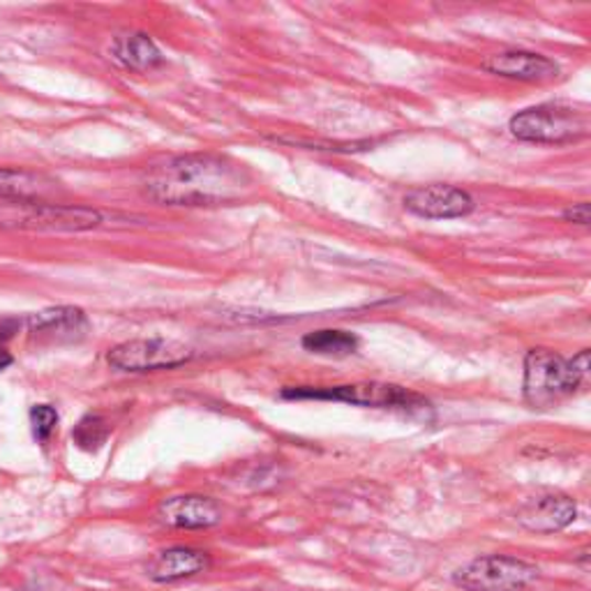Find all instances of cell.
<instances>
[{
	"label": "cell",
	"mask_w": 591,
	"mask_h": 591,
	"mask_svg": "<svg viewBox=\"0 0 591 591\" xmlns=\"http://www.w3.org/2000/svg\"><path fill=\"white\" fill-rule=\"evenodd\" d=\"M563 219L573 222V225H582V227L589 225V204L580 202V204H573L571 208H566Z\"/></svg>",
	"instance_id": "cell-19"
},
{
	"label": "cell",
	"mask_w": 591,
	"mask_h": 591,
	"mask_svg": "<svg viewBox=\"0 0 591 591\" xmlns=\"http://www.w3.org/2000/svg\"><path fill=\"white\" fill-rule=\"evenodd\" d=\"M151 200L169 206H217L238 202L252 187L240 164L222 155H179L146 174Z\"/></svg>",
	"instance_id": "cell-1"
},
{
	"label": "cell",
	"mask_w": 591,
	"mask_h": 591,
	"mask_svg": "<svg viewBox=\"0 0 591 591\" xmlns=\"http://www.w3.org/2000/svg\"><path fill=\"white\" fill-rule=\"evenodd\" d=\"M515 139L531 143H573L589 135L591 114L578 103H546L515 114L508 122Z\"/></svg>",
	"instance_id": "cell-3"
},
{
	"label": "cell",
	"mask_w": 591,
	"mask_h": 591,
	"mask_svg": "<svg viewBox=\"0 0 591 591\" xmlns=\"http://www.w3.org/2000/svg\"><path fill=\"white\" fill-rule=\"evenodd\" d=\"M538 566L508 557L487 555L470 561L455 573V584L464 591H525L538 580Z\"/></svg>",
	"instance_id": "cell-5"
},
{
	"label": "cell",
	"mask_w": 591,
	"mask_h": 591,
	"mask_svg": "<svg viewBox=\"0 0 591 591\" xmlns=\"http://www.w3.org/2000/svg\"><path fill=\"white\" fill-rule=\"evenodd\" d=\"M158 520L176 529H208L222 520V511L208 497L183 495L164 499L158 506Z\"/></svg>",
	"instance_id": "cell-11"
},
{
	"label": "cell",
	"mask_w": 591,
	"mask_h": 591,
	"mask_svg": "<svg viewBox=\"0 0 591 591\" xmlns=\"http://www.w3.org/2000/svg\"><path fill=\"white\" fill-rule=\"evenodd\" d=\"M52 190L54 183L42 174H35V171L0 166V200H12L35 206Z\"/></svg>",
	"instance_id": "cell-14"
},
{
	"label": "cell",
	"mask_w": 591,
	"mask_h": 591,
	"mask_svg": "<svg viewBox=\"0 0 591 591\" xmlns=\"http://www.w3.org/2000/svg\"><path fill=\"white\" fill-rule=\"evenodd\" d=\"M208 569V555L192 548H171L158 552L148 563V578L155 582H176L200 576Z\"/></svg>",
	"instance_id": "cell-12"
},
{
	"label": "cell",
	"mask_w": 591,
	"mask_h": 591,
	"mask_svg": "<svg viewBox=\"0 0 591 591\" xmlns=\"http://www.w3.org/2000/svg\"><path fill=\"white\" fill-rule=\"evenodd\" d=\"M481 67L490 74H497L504 79H520V82H548L559 74V65L548 56L534 52H499L483 58Z\"/></svg>",
	"instance_id": "cell-10"
},
{
	"label": "cell",
	"mask_w": 591,
	"mask_h": 591,
	"mask_svg": "<svg viewBox=\"0 0 591 591\" xmlns=\"http://www.w3.org/2000/svg\"><path fill=\"white\" fill-rule=\"evenodd\" d=\"M474 200L470 192L455 185L432 183L426 187H416L405 196V208L418 217L428 219H453L464 217L474 211Z\"/></svg>",
	"instance_id": "cell-8"
},
{
	"label": "cell",
	"mask_w": 591,
	"mask_h": 591,
	"mask_svg": "<svg viewBox=\"0 0 591 591\" xmlns=\"http://www.w3.org/2000/svg\"><path fill=\"white\" fill-rule=\"evenodd\" d=\"M10 365H12V354L6 347H0V369H6Z\"/></svg>",
	"instance_id": "cell-21"
},
{
	"label": "cell",
	"mask_w": 591,
	"mask_h": 591,
	"mask_svg": "<svg viewBox=\"0 0 591 591\" xmlns=\"http://www.w3.org/2000/svg\"><path fill=\"white\" fill-rule=\"evenodd\" d=\"M578 515L576 502L557 490H538L515 508V520L534 534H555L569 527Z\"/></svg>",
	"instance_id": "cell-7"
},
{
	"label": "cell",
	"mask_w": 591,
	"mask_h": 591,
	"mask_svg": "<svg viewBox=\"0 0 591 591\" xmlns=\"http://www.w3.org/2000/svg\"><path fill=\"white\" fill-rule=\"evenodd\" d=\"M19 322H14V319H3V322H0V337H10L14 331H17Z\"/></svg>",
	"instance_id": "cell-20"
},
{
	"label": "cell",
	"mask_w": 591,
	"mask_h": 591,
	"mask_svg": "<svg viewBox=\"0 0 591 591\" xmlns=\"http://www.w3.org/2000/svg\"><path fill=\"white\" fill-rule=\"evenodd\" d=\"M31 426L37 441H46L58 428V411L49 405H37L31 409Z\"/></svg>",
	"instance_id": "cell-18"
},
{
	"label": "cell",
	"mask_w": 591,
	"mask_h": 591,
	"mask_svg": "<svg viewBox=\"0 0 591 591\" xmlns=\"http://www.w3.org/2000/svg\"><path fill=\"white\" fill-rule=\"evenodd\" d=\"M303 347L322 356H350L358 350V337L350 331H314L303 337Z\"/></svg>",
	"instance_id": "cell-16"
},
{
	"label": "cell",
	"mask_w": 591,
	"mask_h": 591,
	"mask_svg": "<svg viewBox=\"0 0 591 591\" xmlns=\"http://www.w3.org/2000/svg\"><path fill=\"white\" fill-rule=\"evenodd\" d=\"M31 333L52 335L56 340H77L88 331V319L79 308H52L26 319Z\"/></svg>",
	"instance_id": "cell-13"
},
{
	"label": "cell",
	"mask_w": 591,
	"mask_h": 591,
	"mask_svg": "<svg viewBox=\"0 0 591 591\" xmlns=\"http://www.w3.org/2000/svg\"><path fill=\"white\" fill-rule=\"evenodd\" d=\"M109 365L120 373H153V369H171L192 361V350L181 342L164 337L130 340L116 344L107 356Z\"/></svg>",
	"instance_id": "cell-6"
},
{
	"label": "cell",
	"mask_w": 591,
	"mask_h": 591,
	"mask_svg": "<svg viewBox=\"0 0 591 591\" xmlns=\"http://www.w3.org/2000/svg\"><path fill=\"white\" fill-rule=\"evenodd\" d=\"M103 225V215L86 206L67 204H35L21 219V227L40 232H88Z\"/></svg>",
	"instance_id": "cell-9"
},
{
	"label": "cell",
	"mask_w": 591,
	"mask_h": 591,
	"mask_svg": "<svg viewBox=\"0 0 591 591\" xmlns=\"http://www.w3.org/2000/svg\"><path fill=\"white\" fill-rule=\"evenodd\" d=\"M282 396L289 400H335L358 407L373 409H398V411H423L430 402L418 396V393L396 386V384H379V382H361V384H344V386H324V388H287Z\"/></svg>",
	"instance_id": "cell-4"
},
{
	"label": "cell",
	"mask_w": 591,
	"mask_h": 591,
	"mask_svg": "<svg viewBox=\"0 0 591 591\" xmlns=\"http://www.w3.org/2000/svg\"><path fill=\"white\" fill-rule=\"evenodd\" d=\"M589 375V350L566 361L550 350H531L525 358V400L531 409H550L584 384Z\"/></svg>",
	"instance_id": "cell-2"
},
{
	"label": "cell",
	"mask_w": 591,
	"mask_h": 591,
	"mask_svg": "<svg viewBox=\"0 0 591 591\" xmlns=\"http://www.w3.org/2000/svg\"><path fill=\"white\" fill-rule=\"evenodd\" d=\"M109 430L111 428L107 423V418L97 413H88L77 423V428L72 430V439L82 451H97L107 441Z\"/></svg>",
	"instance_id": "cell-17"
},
{
	"label": "cell",
	"mask_w": 591,
	"mask_h": 591,
	"mask_svg": "<svg viewBox=\"0 0 591 591\" xmlns=\"http://www.w3.org/2000/svg\"><path fill=\"white\" fill-rule=\"evenodd\" d=\"M111 54L122 67L132 72H148L162 65L164 61L158 44L143 33H130V35L116 37L111 44Z\"/></svg>",
	"instance_id": "cell-15"
}]
</instances>
